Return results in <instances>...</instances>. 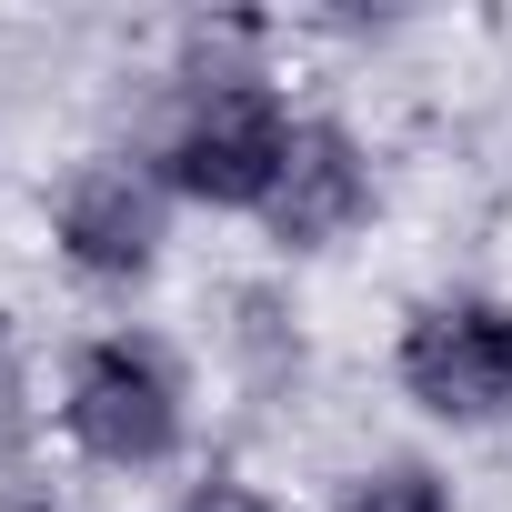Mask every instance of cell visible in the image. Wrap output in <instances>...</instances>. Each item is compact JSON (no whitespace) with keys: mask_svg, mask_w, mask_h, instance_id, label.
<instances>
[{"mask_svg":"<svg viewBox=\"0 0 512 512\" xmlns=\"http://www.w3.org/2000/svg\"><path fill=\"white\" fill-rule=\"evenodd\" d=\"M61 432L111 462V472H141V462H171L181 452V372L131 342V332H101L71 352V382H61Z\"/></svg>","mask_w":512,"mask_h":512,"instance_id":"6da1fadb","label":"cell"},{"mask_svg":"<svg viewBox=\"0 0 512 512\" xmlns=\"http://www.w3.org/2000/svg\"><path fill=\"white\" fill-rule=\"evenodd\" d=\"M282 151H292V111L262 91V81H231V91H201L161 151V181L181 201H211V211H262L272 181H282Z\"/></svg>","mask_w":512,"mask_h":512,"instance_id":"7a4b0ae2","label":"cell"},{"mask_svg":"<svg viewBox=\"0 0 512 512\" xmlns=\"http://www.w3.org/2000/svg\"><path fill=\"white\" fill-rule=\"evenodd\" d=\"M402 392L442 422L512 412V302H422L402 322Z\"/></svg>","mask_w":512,"mask_h":512,"instance_id":"3957f363","label":"cell"},{"mask_svg":"<svg viewBox=\"0 0 512 512\" xmlns=\"http://www.w3.org/2000/svg\"><path fill=\"white\" fill-rule=\"evenodd\" d=\"M61 251H71V272L91 282H141L161 262V191L131 171V161H91L61 181V211H51Z\"/></svg>","mask_w":512,"mask_h":512,"instance_id":"277c9868","label":"cell"},{"mask_svg":"<svg viewBox=\"0 0 512 512\" xmlns=\"http://www.w3.org/2000/svg\"><path fill=\"white\" fill-rule=\"evenodd\" d=\"M362 211H372V161H362V141H352L342 121H292L282 181H272V201H262L272 241H282V251H322V241H342Z\"/></svg>","mask_w":512,"mask_h":512,"instance_id":"5b68a950","label":"cell"},{"mask_svg":"<svg viewBox=\"0 0 512 512\" xmlns=\"http://www.w3.org/2000/svg\"><path fill=\"white\" fill-rule=\"evenodd\" d=\"M342 512H452V492H442L432 462H382V472H362L342 492Z\"/></svg>","mask_w":512,"mask_h":512,"instance_id":"8992f818","label":"cell"},{"mask_svg":"<svg viewBox=\"0 0 512 512\" xmlns=\"http://www.w3.org/2000/svg\"><path fill=\"white\" fill-rule=\"evenodd\" d=\"M181 512H282V502H272V492H251V482H231V472H211V482L181 492Z\"/></svg>","mask_w":512,"mask_h":512,"instance_id":"52a82bcc","label":"cell"},{"mask_svg":"<svg viewBox=\"0 0 512 512\" xmlns=\"http://www.w3.org/2000/svg\"><path fill=\"white\" fill-rule=\"evenodd\" d=\"M31 432V382H21V352H11V332H0V452H11Z\"/></svg>","mask_w":512,"mask_h":512,"instance_id":"ba28073f","label":"cell"},{"mask_svg":"<svg viewBox=\"0 0 512 512\" xmlns=\"http://www.w3.org/2000/svg\"><path fill=\"white\" fill-rule=\"evenodd\" d=\"M0 512H51V502H0Z\"/></svg>","mask_w":512,"mask_h":512,"instance_id":"9c48e42d","label":"cell"}]
</instances>
